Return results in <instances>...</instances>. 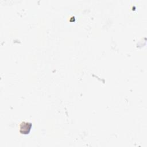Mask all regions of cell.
<instances>
[{
    "label": "cell",
    "mask_w": 147,
    "mask_h": 147,
    "mask_svg": "<svg viewBox=\"0 0 147 147\" xmlns=\"http://www.w3.org/2000/svg\"><path fill=\"white\" fill-rule=\"evenodd\" d=\"M32 125L30 122H22L20 124V131L22 134H28L32 128Z\"/></svg>",
    "instance_id": "6da1fadb"
}]
</instances>
